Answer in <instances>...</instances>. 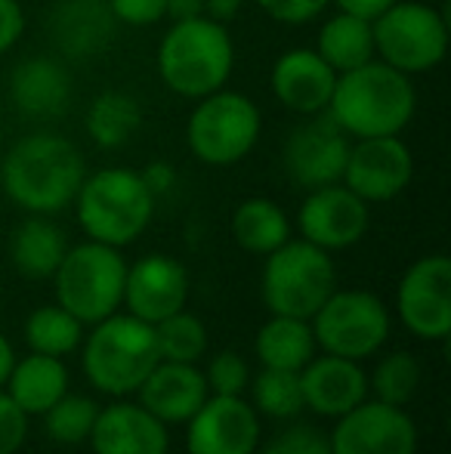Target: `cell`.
<instances>
[{"label": "cell", "mask_w": 451, "mask_h": 454, "mask_svg": "<svg viewBox=\"0 0 451 454\" xmlns=\"http://www.w3.org/2000/svg\"><path fill=\"white\" fill-rule=\"evenodd\" d=\"M87 176L84 155L72 139L35 130L16 139L0 161V185L16 207L28 214H59L74 204Z\"/></svg>", "instance_id": "obj_1"}, {"label": "cell", "mask_w": 451, "mask_h": 454, "mask_svg": "<svg viewBox=\"0 0 451 454\" xmlns=\"http://www.w3.org/2000/svg\"><path fill=\"white\" fill-rule=\"evenodd\" d=\"M325 112L349 139L402 137L417 112V90L411 74L371 59L338 74Z\"/></svg>", "instance_id": "obj_2"}, {"label": "cell", "mask_w": 451, "mask_h": 454, "mask_svg": "<svg viewBox=\"0 0 451 454\" xmlns=\"http://www.w3.org/2000/svg\"><path fill=\"white\" fill-rule=\"evenodd\" d=\"M235 68V43L226 25L214 19H189L170 22L167 35L158 47V74L164 87L183 99L201 96L226 87Z\"/></svg>", "instance_id": "obj_3"}, {"label": "cell", "mask_w": 451, "mask_h": 454, "mask_svg": "<svg viewBox=\"0 0 451 454\" xmlns=\"http://www.w3.org/2000/svg\"><path fill=\"white\" fill-rule=\"evenodd\" d=\"M158 198L149 192L143 174L130 168H103L87 174L74 195L78 223L90 241L127 247L149 229Z\"/></svg>", "instance_id": "obj_4"}, {"label": "cell", "mask_w": 451, "mask_h": 454, "mask_svg": "<svg viewBox=\"0 0 451 454\" xmlns=\"http://www.w3.org/2000/svg\"><path fill=\"white\" fill-rule=\"evenodd\" d=\"M158 362L155 328L130 312H112L84 340V374L105 395L136 393Z\"/></svg>", "instance_id": "obj_5"}, {"label": "cell", "mask_w": 451, "mask_h": 454, "mask_svg": "<svg viewBox=\"0 0 451 454\" xmlns=\"http://www.w3.org/2000/svg\"><path fill=\"white\" fill-rule=\"evenodd\" d=\"M53 278L56 303L72 312L81 325H97L124 303L127 260L121 257V247L81 241L66 251Z\"/></svg>", "instance_id": "obj_6"}, {"label": "cell", "mask_w": 451, "mask_h": 454, "mask_svg": "<svg viewBox=\"0 0 451 454\" xmlns=\"http://www.w3.org/2000/svg\"><path fill=\"white\" fill-rule=\"evenodd\" d=\"M260 133H263V114L257 102L226 87L201 96L186 121L189 152L211 168L245 161L260 143Z\"/></svg>", "instance_id": "obj_7"}, {"label": "cell", "mask_w": 451, "mask_h": 454, "mask_svg": "<svg viewBox=\"0 0 451 454\" xmlns=\"http://www.w3.org/2000/svg\"><path fill=\"white\" fill-rule=\"evenodd\" d=\"M338 287L331 254L303 239H288L282 247L266 254L263 303L272 316L313 318L319 306Z\"/></svg>", "instance_id": "obj_8"}, {"label": "cell", "mask_w": 451, "mask_h": 454, "mask_svg": "<svg viewBox=\"0 0 451 454\" xmlns=\"http://www.w3.org/2000/svg\"><path fill=\"white\" fill-rule=\"evenodd\" d=\"M374 53L402 74H424L448 53V22L436 6L421 0H396L371 22Z\"/></svg>", "instance_id": "obj_9"}, {"label": "cell", "mask_w": 451, "mask_h": 454, "mask_svg": "<svg viewBox=\"0 0 451 454\" xmlns=\"http://www.w3.org/2000/svg\"><path fill=\"white\" fill-rule=\"evenodd\" d=\"M309 328L322 353L362 362L371 359L390 337V309L368 291L334 287L331 297L309 318Z\"/></svg>", "instance_id": "obj_10"}, {"label": "cell", "mask_w": 451, "mask_h": 454, "mask_svg": "<svg viewBox=\"0 0 451 454\" xmlns=\"http://www.w3.org/2000/svg\"><path fill=\"white\" fill-rule=\"evenodd\" d=\"M396 312L421 340H446L451 331V260L427 254L405 270L396 287Z\"/></svg>", "instance_id": "obj_11"}, {"label": "cell", "mask_w": 451, "mask_h": 454, "mask_svg": "<svg viewBox=\"0 0 451 454\" xmlns=\"http://www.w3.org/2000/svg\"><path fill=\"white\" fill-rule=\"evenodd\" d=\"M331 454H417V427L399 405L359 402L334 424Z\"/></svg>", "instance_id": "obj_12"}, {"label": "cell", "mask_w": 451, "mask_h": 454, "mask_svg": "<svg viewBox=\"0 0 451 454\" xmlns=\"http://www.w3.org/2000/svg\"><path fill=\"white\" fill-rule=\"evenodd\" d=\"M349 145L353 139L334 124L328 112L307 114L303 124H297L284 143V170H288L291 183L307 192L340 183Z\"/></svg>", "instance_id": "obj_13"}, {"label": "cell", "mask_w": 451, "mask_h": 454, "mask_svg": "<svg viewBox=\"0 0 451 454\" xmlns=\"http://www.w3.org/2000/svg\"><path fill=\"white\" fill-rule=\"evenodd\" d=\"M411 176H415V158L402 137H371L353 139L340 183L365 204H384L402 195Z\"/></svg>", "instance_id": "obj_14"}, {"label": "cell", "mask_w": 451, "mask_h": 454, "mask_svg": "<svg viewBox=\"0 0 451 454\" xmlns=\"http://www.w3.org/2000/svg\"><path fill=\"white\" fill-rule=\"evenodd\" d=\"M368 223H371L368 204L343 183L309 189V195L297 210L300 239L328 254L359 245L362 235L368 232Z\"/></svg>", "instance_id": "obj_15"}, {"label": "cell", "mask_w": 451, "mask_h": 454, "mask_svg": "<svg viewBox=\"0 0 451 454\" xmlns=\"http://www.w3.org/2000/svg\"><path fill=\"white\" fill-rule=\"evenodd\" d=\"M186 424L189 454H253L260 445V414L245 395H207Z\"/></svg>", "instance_id": "obj_16"}, {"label": "cell", "mask_w": 451, "mask_h": 454, "mask_svg": "<svg viewBox=\"0 0 451 454\" xmlns=\"http://www.w3.org/2000/svg\"><path fill=\"white\" fill-rule=\"evenodd\" d=\"M189 300V275L186 266L167 254H149L127 266L124 278V303L130 316L145 325H158L161 318L186 309Z\"/></svg>", "instance_id": "obj_17"}, {"label": "cell", "mask_w": 451, "mask_h": 454, "mask_svg": "<svg viewBox=\"0 0 451 454\" xmlns=\"http://www.w3.org/2000/svg\"><path fill=\"white\" fill-rule=\"evenodd\" d=\"M334 81H338V72L309 47H294L282 53L269 74L272 96L288 112H297L303 118L325 112L334 93Z\"/></svg>", "instance_id": "obj_18"}, {"label": "cell", "mask_w": 451, "mask_h": 454, "mask_svg": "<svg viewBox=\"0 0 451 454\" xmlns=\"http://www.w3.org/2000/svg\"><path fill=\"white\" fill-rule=\"evenodd\" d=\"M300 389L303 408H309L319 418H334L346 414L359 402L368 399V374L359 362L340 359V356H319L309 359L300 368Z\"/></svg>", "instance_id": "obj_19"}, {"label": "cell", "mask_w": 451, "mask_h": 454, "mask_svg": "<svg viewBox=\"0 0 451 454\" xmlns=\"http://www.w3.org/2000/svg\"><path fill=\"white\" fill-rule=\"evenodd\" d=\"M93 454H167V424L133 402H114L99 408L97 424L90 430Z\"/></svg>", "instance_id": "obj_20"}, {"label": "cell", "mask_w": 451, "mask_h": 454, "mask_svg": "<svg viewBox=\"0 0 451 454\" xmlns=\"http://www.w3.org/2000/svg\"><path fill=\"white\" fill-rule=\"evenodd\" d=\"M139 405L161 424H186L211 395L205 371L189 362H158L139 383Z\"/></svg>", "instance_id": "obj_21"}, {"label": "cell", "mask_w": 451, "mask_h": 454, "mask_svg": "<svg viewBox=\"0 0 451 454\" xmlns=\"http://www.w3.org/2000/svg\"><path fill=\"white\" fill-rule=\"evenodd\" d=\"M10 99L16 112L28 121H53L66 114L72 99L68 68L53 56L22 59L10 74Z\"/></svg>", "instance_id": "obj_22"}, {"label": "cell", "mask_w": 451, "mask_h": 454, "mask_svg": "<svg viewBox=\"0 0 451 454\" xmlns=\"http://www.w3.org/2000/svg\"><path fill=\"white\" fill-rule=\"evenodd\" d=\"M114 25L105 0H62L50 16V37L72 59H93L112 43Z\"/></svg>", "instance_id": "obj_23"}, {"label": "cell", "mask_w": 451, "mask_h": 454, "mask_svg": "<svg viewBox=\"0 0 451 454\" xmlns=\"http://www.w3.org/2000/svg\"><path fill=\"white\" fill-rule=\"evenodd\" d=\"M4 389L28 418L43 414L68 393V368L56 356L28 353L25 359L12 362Z\"/></svg>", "instance_id": "obj_24"}, {"label": "cell", "mask_w": 451, "mask_h": 454, "mask_svg": "<svg viewBox=\"0 0 451 454\" xmlns=\"http://www.w3.org/2000/svg\"><path fill=\"white\" fill-rule=\"evenodd\" d=\"M68 247L72 245H68L66 232L50 216L28 214L10 239V260L19 275L41 281L53 278V272L59 270Z\"/></svg>", "instance_id": "obj_25"}, {"label": "cell", "mask_w": 451, "mask_h": 454, "mask_svg": "<svg viewBox=\"0 0 451 454\" xmlns=\"http://www.w3.org/2000/svg\"><path fill=\"white\" fill-rule=\"evenodd\" d=\"M313 50L338 74L353 72V68L377 59V53H374L371 19H362V16H353V12H340L338 10L331 19H325V22H322Z\"/></svg>", "instance_id": "obj_26"}, {"label": "cell", "mask_w": 451, "mask_h": 454, "mask_svg": "<svg viewBox=\"0 0 451 454\" xmlns=\"http://www.w3.org/2000/svg\"><path fill=\"white\" fill-rule=\"evenodd\" d=\"M253 353L263 368L278 371H300L315 356V337L307 318L294 316H272L257 331Z\"/></svg>", "instance_id": "obj_27"}, {"label": "cell", "mask_w": 451, "mask_h": 454, "mask_svg": "<svg viewBox=\"0 0 451 454\" xmlns=\"http://www.w3.org/2000/svg\"><path fill=\"white\" fill-rule=\"evenodd\" d=\"M232 239L241 251L266 257L291 239L288 214L269 198H247L232 214Z\"/></svg>", "instance_id": "obj_28"}, {"label": "cell", "mask_w": 451, "mask_h": 454, "mask_svg": "<svg viewBox=\"0 0 451 454\" xmlns=\"http://www.w3.org/2000/svg\"><path fill=\"white\" fill-rule=\"evenodd\" d=\"M87 137L99 149H121L127 145L143 127V106L136 96L124 90H105L87 108Z\"/></svg>", "instance_id": "obj_29"}, {"label": "cell", "mask_w": 451, "mask_h": 454, "mask_svg": "<svg viewBox=\"0 0 451 454\" xmlns=\"http://www.w3.org/2000/svg\"><path fill=\"white\" fill-rule=\"evenodd\" d=\"M84 340V325L66 312L59 303L53 306H41L28 316L25 322V343H28L31 353H41V356H62L74 353Z\"/></svg>", "instance_id": "obj_30"}, {"label": "cell", "mask_w": 451, "mask_h": 454, "mask_svg": "<svg viewBox=\"0 0 451 454\" xmlns=\"http://www.w3.org/2000/svg\"><path fill=\"white\" fill-rule=\"evenodd\" d=\"M421 377H424V371H421L417 356L399 349V353L384 356V359L374 364L371 377H368V393H374L377 402L405 408L415 399L417 387H421Z\"/></svg>", "instance_id": "obj_31"}, {"label": "cell", "mask_w": 451, "mask_h": 454, "mask_svg": "<svg viewBox=\"0 0 451 454\" xmlns=\"http://www.w3.org/2000/svg\"><path fill=\"white\" fill-rule=\"evenodd\" d=\"M152 328H155L158 359L195 364L207 353V328L192 312L180 309L174 316L161 318L158 325H152Z\"/></svg>", "instance_id": "obj_32"}, {"label": "cell", "mask_w": 451, "mask_h": 454, "mask_svg": "<svg viewBox=\"0 0 451 454\" xmlns=\"http://www.w3.org/2000/svg\"><path fill=\"white\" fill-rule=\"evenodd\" d=\"M253 411L266 414L276 420H291L303 411V389H300V371H278L263 368L253 377Z\"/></svg>", "instance_id": "obj_33"}, {"label": "cell", "mask_w": 451, "mask_h": 454, "mask_svg": "<svg viewBox=\"0 0 451 454\" xmlns=\"http://www.w3.org/2000/svg\"><path fill=\"white\" fill-rule=\"evenodd\" d=\"M97 414H99V405L90 399V395L66 393L56 405H50L41 418H43V427H47V436L53 439V442L81 445L90 439V430H93V424H97Z\"/></svg>", "instance_id": "obj_34"}, {"label": "cell", "mask_w": 451, "mask_h": 454, "mask_svg": "<svg viewBox=\"0 0 451 454\" xmlns=\"http://www.w3.org/2000/svg\"><path fill=\"white\" fill-rule=\"evenodd\" d=\"M205 380L211 395H245L251 387V368L247 359L238 353H220L207 364Z\"/></svg>", "instance_id": "obj_35"}, {"label": "cell", "mask_w": 451, "mask_h": 454, "mask_svg": "<svg viewBox=\"0 0 451 454\" xmlns=\"http://www.w3.org/2000/svg\"><path fill=\"white\" fill-rule=\"evenodd\" d=\"M263 454H331V442H328V433L309 424H294L278 433Z\"/></svg>", "instance_id": "obj_36"}, {"label": "cell", "mask_w": 451, "mask_h": 454, "mask_svg": "<svg viewBox=\"0 0 451 454\" xmlns=\"http://www.w3.org/2000/svg\"><path fill=\"white\" fill-rule=\"evenodd\" d=\"M331 0H257V6L269 19L282 25H307L315 22L328 10Z\"/></svg>", "instance_id": "obj_37"}, {"label": "cell", "mask_w": 451, "mask_h": 454, "mask_svg": "<svg viewBox=\"0 0 451 454\" xmlns=\"http://www.w3.org/2000/svg\"><path fill=\"white\" fill-rule=\"evenodd\" d=\"M28 436V414L0 389V454H16Z\"/></svg>", "instance_id": "obj_38"}, {"label": "cell", "mask_w": 451, "mask_h": 454, "mask_svg": "<svg viewBox=\"0 0 451 454\" xmlns=\"http://www.w3.org/2000/svg\"><path fill=\"white\" fill-rule=\"evenodd\" d=\"M114 22L130 25V28H149V25L161 22L167 0H105Z\"/></svg>", "instance_id": "obj_39"}, {"label": "cell", "mask_w": 451, "mask_h": 454, "mask_svg": "<svg viewBox=\"0 0 451 454\" xmlns=\"http://www.w3.org/2000/svg\"><path fill=\"white\" fill-rule=\"evenodd\" d=\"M25 31V10L19 0H0V56L19 43Z\"/></svg>", "instance_id": "obj_40"}, {"label": "cell", "mask_w": 451, "mask_h": 454, "mask_svg": "<svg viewBox=\"0 0 451 454\" xmlns=\"http://www.w3.org/2000/svg\"><path fill=\"white\" fill-rule=\"evenodd\" d=\"M143 174V180L145 185H149V192L155 198H161V195H167L170 189H174V183H176V174H174V168H170L167 161H155V164H149L145 170H139Z\"/></svg>", "instance_id": "obj_41"}, {"label": "cell", "mask_w": 451, "mask_h": 454, "mask_svg": "<svg viewBox=\"0 0 451 454\" xmlns=\"http://www.w3.org/2000/svg\"><path fill=\"white\" fill-rule=\"evenodd\" d=\"M340 12H353V16H362V19H377L384 10H390L396 0H331Z\"/></svg>", "instance_id": "obj_42"}, {"label": "cell", "mask_w": 451, "mask_h": 454, "mask_svg": "<svg viewBox=\"0 0 451 454\" xmlns=\"http://www.w3.org/2000/svg\"><path fill=\"white\" fill-rule=\"evenodd\" d=\"M205 16V0H167L164 6V19L170 22H189V19Z\"/></svg>", "instance_id": "obj_43"}, {"label": "cell", "mask_w": 451, "mask_h": 454, "mask_svg": "<svg viewBox=\"0 0 451 454\" xmlns=\"http://www.w3.org/2000/svg\"><path fill=\"white\" fill-rule=\"evenodd\" d=\"M241 12V0H205V16L220 25H229Z\"/></svg>", "instance_id": "obj_44"}, {"label": "cell", "mask_w": 451, "mask_h": 454, "mask_svg": "<svg viewBox=\"0 0 451 454\" xmlns=\"http://www.w3.org/2000/svg\"><path fill=\"white\" fill-rule=\"evenodd\" d=\"M12 362H16V353H12L10 340H6V337L0 334V389H4L6 377H10V371H12Z\"/></svg>", "instance_id": "obj_45"}, {"label": "cell", "mask_w": 451, "mask_h": 454, "mask_svg": "<svg viewBox=\"0 0 451 454\" xmlns=\"http://www.w3.org/2000/svg\"><path fill=\"white\" fill-rule=\"evenodd\" d=\"M0 297H4V281H0Z\"/></svg>", "instance_id": "obj_46"}]
</instances>
